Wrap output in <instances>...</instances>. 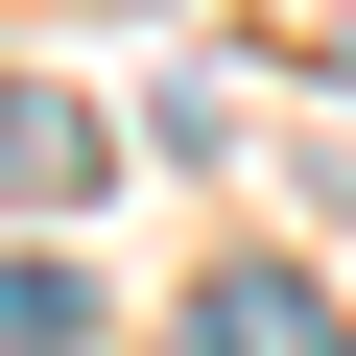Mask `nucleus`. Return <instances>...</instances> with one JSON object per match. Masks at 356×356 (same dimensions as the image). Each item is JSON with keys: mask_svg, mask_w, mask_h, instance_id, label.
<instances>
[{"mask_svg": "<svg viewBox=\"0 0 356 356\" xmlns=\"http://www.w3.org/2000/svg\"><path fill=\"white\" fill-rule=\"evenodd\" d=\"M191 356H332V309H309L285 261H214V285H191Z\"/></svg>", "mask_w": 356, "mask_h": 356, "instance_id": "1", "label": "nucleus"}, {"mask_svg": "<svg viewBox=\"0 0 356 356\" xmlns=\"http://www.w3.org/2000/svg\"><path fill=\"white\" fill-rule=\"evenodd\" d=\"M0 191L72 214V191H95V119H72V95H0Z\"/></svg>", "mask_w": 356, "mask_h": 356, "instance_id": "2", "label": "nucleus"}, {"mask_svg": "<svg viewBox=\"0 0 356 356\" xmlns=\"http://www.w3.org/2000/svg\"><path fill=\"white\" fill-rule=\"evenodd\" d=\"M72 332H95V285H72V261H0V356H72Z\"/></svg>", "mask_w": 356, "mask_h": 356, "instance_id": "3", "label": "nucleus"}, {"mask_svg": "<svg viewBox=\"0 0 356 356\" xmlns=\"http://www.w3.org/2000/svg\"><path fill=\"white\" fill-rule=\"evenodd\" d=\"M332 72H356V24H332Z\"/></svg>", "mask_w": 356, "mask_h": 356, "instance_id": "4", "label": "nucleus"}]
</instances>
